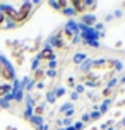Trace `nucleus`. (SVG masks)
Wrapping results in <instances>:
<instances>
[{"mask_svg": "<svg viewBox=\"0 0 125 130\" xmlns=\"http://www.w3.org/2000/svg\"><path fill=\"white\" fill-rule=\"evenodd\" d=\"M92 69V58H86L82 63H81V70H82V74H89Z\"/></svg>", "mask_w": 125, "mask_h": 130, "instance_id": "obj_8", "label": "nucleus"}, {"mask_svg": "<svg viewBox=\"0 0 125 130\" xmlns=\"http://www.w3.org/2000/svg\"><path fill=\"white\" fill-rule=\"evenodd\" d=\"M118 82H120V80L117 77H112L108 82H106V87H108V89H113V87H117V86H118Z\"/></svg>", "mask_w": 125, "mask_h": 130, "instance_id": "obj_13", "label": "nucleus"}, {"mask_svg": "<svg viewBox=\"0 0 125 130\" xmlns=\"http://www.w3.org/2000/svg\"><path fill=\"white\" fill-rule=\"evenodd\" d=\"M31 10H33V4H22V5L15 10V17H14L12 22H15V24L26 22V21L29 19V15H31Z\"/></svg>", "mask_w": 125, "mask_h": 130, "instance_id": "obj_1", "label": "nucleus"}, {"mask_svg": "<svg viewBox=\"0 0 125 130\" xmlns=\"http://www.w3.org/2000/svg\"><path fill=\"white\" fill-rule=\"evenodd\" d=\"M96 9H98V2H92V0H89V4H87V10H89V14H92Z\"/></svg>", "mask_w": 125, "mask_h": 130, "instance_id": "obj_14", "label": "nucleus"}, {"mask_svg": "<svg viewBox=\"0 0 125 130\" xmlns=\"http://www.w3.org/2000/svg\"><path fill=\"white\" fill-rule=\"evenodd\" d=\"M86 46H91V48H99V41H82Z\"/></svg>", "mask_w": 125, "mask_h": 130, "instance_id": "obj_19", "label": "nucleus"}, {"mask_svg": "<svg viewBox=\"0 0 125 130\" xmlns=\"http://www.w3.org/2000/svg\"><path fill=\"white\" fill-rule=\"evenodd\" d=\"M120 82H122V84H125V75H123L122 79H120Z\"/></svg>", "mask_w": 125, "mask_h": 130, "instance_id": "obj_37", "label": "nucleus"}, {"mask_svg": "<svg viewBox=\"0 0 125 130\" xmlns=\"http://www.w3.org/2000/svg\"><path fill=\"white\" fill-rule=\"evenodd\" d=\"M70 108H72V104H70V103H67V104H64V106L60 108V111H62V113H65V111H69Z\"/></svg>", "mask_w": 125, "mask_h": 130, "instance_id": "obj_24", "label": "nucleus"}, {"mask_svg": "<svg viewBox=\"0 0 125 130\" xmlns=\"http://www.w3.org/2000/svg\"><path fill=\"white\" fill-rule=\"evenodd\" d=\"M89 115H91V122H96V120H99V118H101V113H99V111H92V113H89Z\"/></svg>", "mask_w": 125, "mask_h": 130, "instance_id": "obj_17", "label": "nucleus"}, {"mask_svg": "<svg viewBox=\"0 0 125 130\" xmlns=\"http://www.w3.org/2000/svg\"><path fill=\"white\" fill-rule=\"evenodd\" d=\"M67 31H70L74 34V36H81V31H79V24L75 22L74 19H70L69 22H67V26H65Z\"/></svg>", "mask_w": 125, "mask_h": 130, "instance_id": "obj_6", "label": "nucleus"}, {"mask_svg": "<svg viewBox=\"0 0 125 130\" xmlns=\"http://www.w3.org/2000/svg\"><path fill=\"white\" fill-rule=\"evenodd\" d=\"M62 14H65L67 17H74V15H75V10H74L72 7H69V9H65V10H62Z\"/></svg>", "mask_w": 125, "mask_h": 130, "instance_id": "obj_16", "label": "nucleus"}, {"mask_svg": "<svg viewBox=\"0 0 125 130\" xmlns=\"http://www.w3.org/2000/svg\"><path fill=\"white\" fill-rule=\"evenodd\" d=\"M108 130H117V127H110V128H108Z\"/></svg>", "mask_w": 125, "mask_h": 130, "instance_id": "obj_38", "label": "nucleus"}, {"mask_svg": "<svg viewBox=\"0 0 125 130\" xmlns=\"http://www.w3.org/2000/svg\"><path fill=\"white\" fill-rule=\"evenodd\" d=\"M67 84H69V87H75V79L69 77V79H67Z\"/></svg>", "mask_w": 125, "mask_h": 130, "instance_id": "obj_25", "label": "nucleus"}, {"mask_svg": "<svg viewBox=\"0 0 125 130\" xmlns=\"http://www.w3.org/2000/svg\"><path fill=\"white\" fill-rule=\"evenodd\" d=\"M112 103H113V98H110V99H103V103H101V104H98V111L101 113V117H103V115H105L106 111L110 110Z\"/></svg>", "mask_w": 125, "mask_h": 130, "instance_id": "obj_7", "label": "nucleus"}, {"mask_svg": "<svg viewBox=\"0 0 125 130\" xmlns=\"http://www.w3.org/2000/svg\"><path fill=\"white\" fill-rule=\"evenodd\" d=\"M86 58H87L86 53H75V55H74V63H82Z\"/></svg>", "mask_w": 125, "mask_h": 130, "instance_id": "obj_11", "label": "nucleus"}, {"mask_svg": "<svg viewBox=\"0 0 125 130\" xmlns=\"http://www.w3.org/2000/svg\"><path fill=\"white\" fill-rule=\"evenodd\" d=\"M46 75H50V77H55V70H48V72H45Z\"/></svg>", "mask_w": 125, "mask_h": 130, "instance_id": "obj_34", "label": "nucleus"}, {"mask_svg": "<svg viewBox=\"0 0 125 130\" xmlns=\"http://www.w3.org/2000/svg\"><path fill=\"white\" fill-rule=\"evenodd\" d=\"M10 91V86H0V96H5Z\"/></svg>", "mask_w": 125, "mask_h": 130, "instance_id": "obj_18", "label": "nucleus"}, {"mask_svg": "<svg viewBox=\"0 0 125 130\" xmlns=\"http://www.w3.org/2000/svg\"><path fill=\"white\" fill-rule=\"evenodd\" d=\"M123 70V62L122 60H115V69H113V72H122Z\"/></svg>", "mask_w": 125, "mask_h": 130, "instance_id": "obj_15", "label": "nucleus"}, {"mask_svg": "<svg viewBox=\"0 0 125 130\" xmlns=\"http://www.w3.org/2000/svg\"><path fill=\"white\" fill-rule=\"evenodd\" d=\"M86 91V89H84V86H75V92H77V94H81V92H84Z\"/></svg>", "mask_w": 125, "mask_h": 130, "instance_id": "obj_27", "label": "nucleus"}, {"mask_svg": "<svg viewBox=\"0 0 125 130\" xmlns=\"http://www.w3.org/2000/svg\"><path fill=\"white\" fill-rule=\"evenodd\" d=\"M64 123H65L67 127H70V123H72V120H70V118H65V120H64Z\"/></svg>", "mask_w": 125, "mask_h": 130, "instance_id": "obj_33", "label": "nucleus"}, {"mask_svg": "<svg viewBox=\"0 0 125 130\" xmlns=\"http://www.w3.org/2000/svg\"><path fill=\"white\" fill-rule=\"evenodd\" d=\"M53 58H55V53H53L52 46H45L40 52V55H38V60L40 62H52Z\"/></svg>", "mask_w": 125, "mask_h": 130, "instance_id": "obj_3", "label": "nucleus"}, {"mask_svg": "<svg viewBox=\"0 0 125 130\" xmlns=\"http://www.w3.org/2000/svg\"><path fill=\"white\" fill-rule=\"evenodd\" d=\"M72 115H74V108H70L69 111H65V117H67V118H69V117H72Z\"/></svg>", "mask_w": 125, "mask_h": 130, "instance_id": "obj_28", "label": "nucleus"}, {"mask_svg": "<svg viewBox=\"0 0 125 130\" xmlns=\"http://www.w3.org/2000/svg\"><path fill=\"white\" fill-rule=\"evenodd\" d=\"M81 122H82V123H89V122H91V115H89V113H84V115H82V120H81Z\"/></svg>", "mask_w": 125, "mask_h": 130, "instance_id": "obj_21", "label": "nucleus"}, {"mask_svg": "<svg viewBox=\"0 0 125 130\" xmlns=\"http://www.w3.org/2000/svg\"><path fill=\"white\" fill-rule=\"evenodd\" d=\"M70 98H72V99H77V98H79V94H77V92H72V94H70Z\"/></svg>", "mask_w": 125, "mask_h": 130, "instance_id": "obj_36", "label": "nucleus"}, {"mask_svg": "<svg viewBox=\"0 0 125 130\" xmlns=\"http://www.w3.org/2000/svg\"><path fill=\"white\" fill-rule=\"evenodd\" d=\"M113 17H122V10H115L113 12Z\"/></svg>", "mask_w": 125, "mask_h": 130, "instance_id": "obj_31", "label": "nucleus"}, {"mask_svg": "<svg viewBox=\"0 0 125 130\" xmlns=\"http://www.w3.org/2000/svg\"><path fill=\"white\" fill-rule=\"evenodd\" d=\"M113 19V14H106V17H105V21H112Z\"/></svg>", "mask_w": 125, "mask_h": 130, "instance_id": "obj_35", "label": "nucleus"}, {"mask_svg": "<svg viewBox=\"0 0 125 130\" xmlns=\"http://www.w3.org/2000/svg\"><path fill=\"white\" fill-rule=\"evenodd\" d=\"M43 111H45V106H36V108H34L36 117H41V115H43Z\"/></svg>", "mask_w": 125, "mask_h": 130, "instance_id": "obj_20", "label": "nucleus"}, {"mask_svg": "<svg viewBox=\"0 0 125 130\" xmlns=\"http://www.w3.org/2000/svg\"><path fill=\"white\" fill-rule=\"evenodd\" d=\"M2 27H5V15L4 14H0V29Z\"/></svg>", "mask_w": 125, "mask_h": 130, "instance_id": "obj_26", "label": "nucleus"}, {"mask_svg": "<svg viewBox=\"0 0 125 130\" xmlns=\"http://www.w3.org/2000/svg\"><path fill=\"white\" fill-rule=\"evenodd\" d=\"M123 92H125V91H123Z\"/></svg>", "mask_w": 125, "mask_h": 130, "instance_id": "obj_40", "label": "nucleus"}, {"mask_svg": "<svg viewBox=\"0 0 125 130\" xmlns=\"http://www.w3.org/2000/svg\"><path fill=\"white\" fill-rule=\"evenodd\" d=\"M117 127H125V117L122 118V120H120L118 123H117Z\"/></svg>", "mask_w": 125, "mask_h": 130, "instance_id": "obj_30", "label": "nucleus"}, {"mask_svg": "<svg viewBox=\"0 0 125 130\" xmlns=\"http://www.w3.org/2000/svg\"><path fill=\"white\" fill-rule=\"evenodd\" d=\"M123 106H125V99H122V101L117 103V108H123Z\"/></svg>", "mask_w": 125, "mask_h": 130, "instance_id": "obj_29", "label": "nucleus"}, {"mask_svg": "<svg viewBox=\"0 0 125 130\" xmlns=\"http://www.w3.org/2000/svg\"><path fill=\"white\" fill-rule=\"evenodd\" d=\"M103 27H105L103 22H96V24H94V29H96L98 32H103Z\"/></svg>", "mask_w": 125, "mask_h": 130, "instance_id": "obj_22", "label": "nucleus"}, {"mask_svg": "<svg viewBox=\"0 0 125 130\" xmlns=\"http://www.w3.org/2000/svg\"><path fill=\"white\" fill-rule=\"evenodd\" d=\"M84 127L86 125L82 123V122H75V123H74V128L75 130H84Z\"/></svg>", "mask_w": 125, "mask_h": 130, "instance_id": "obj_23", "label": "nucleus"}, {"mask_svg": "<svg viewBox=\"0 0 125 130\" xmlns=\"http://www.w3.org/2000/svg\"><path fill=\"white\" fill-rule=\"evenodd\" d=\"M0 77L4 79V80H12L14 79V74H12V70H10V67L5 65V63H2V62H0Z\"/></svg>", "mask_w": 125, "mask_h": 130, "instance_id": "obj_4", "label": "nucleus"}, {"mask_svg": "<svg viewBox=\"0 0 125 130\" xmlns=\"http://www.w3.org/2000/svg\"><path fill=\"white\" fill-rule=\"evenodd\" d=\"M98 21H96V15L94 14H82V17H81V24H84L87 27H94Z\"/></svg>", "mask_w": 125, "mask_h": 130, "instance_id": "obj_5", "label": "nucleus"}, {"mask_svg": "<svg viewBox=\"0 0 125 130\" xmlns=\"http://www.w3.org/2000/svg\"><path fill=\"white\" fill-rule=\"evenodd\" d=\"M45 77V70L43 69H36L33 74V82H38V80H41V79Z\"/></svg>", "mask_w": 125, "mask_h": 130, "instance_id": "obj_10", "label": "nucleus"}, {"mask_svg": "<svg viewBox=\"0 0 125 130\" xmlns=\"http://www.w3.org/2000/svg\"><path fill=\"white\" fill-rule=\"evenodd\" d=\"M122 5H123V7H125V2H123V4H122Z\"/></svg>", "mask_w": 125, "mask_h": 130, "instance_id": "obj_39", "label": "nucleus"}, {"mask_svg": "<svg viewBox=\"0 0 125 130\" xmlns=\"http://www.w3.org/2000/svg\"><path fill=\"white\" fill-rule=\"evenodd\" d=\"M87 4L89 0H72L70 7L75 10V14H87Z\"/></svg>", "mask_w": 125, "mask_h": 130, "instance_id": "obj_2", "label": "nucleus"}, {"mask_svg": "<svg viewBox=\"0 0 125 130\" xmlns=\"http://www.w3.org/2000/svg\"><path fill=\"white\" fill-rule=\"evenodd\" d=\"M101 98H103V99H110V98H113V89L105 87V89L101 91Z\"/></svg>", "mask_w": 125, "mask_h": 130, "instance_id": "obj_12", "label": "nucleus"}, {"mask_svg": "<svg viewBox=\"0 0 125 130\" xmlns=\"http://www.w3.org/2000/svg\"><path fill=\"white\" fill-rule=\"evenodd\" d=\"M105 60H106V58L92 60V69H91V72H92V70H99V69L103 70V69H105Z\"/></svg>", "mask_w": 125, "mask_h": 130, "instance_id": "obj_9", "label": "nucleus"}, {"mask_svg": "<svg viewBox=\"0 0 125 130\" xmlns=\"http://www.w3.org/2000/svg\"><path fill=\"white\" fill-rule=\"evenodd\" d=\"M65 94V89H57V96H64Z\"/></svg>", "mask_w": 125, "mask_h": 130, "instance_id": "obj_32", "label": "nucleus"}]
</instances>
